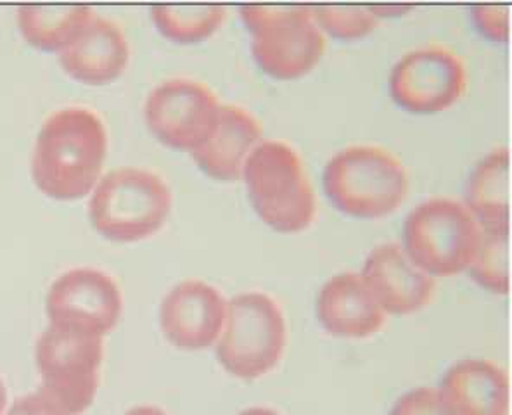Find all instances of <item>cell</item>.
<instances>
[{"instance_id": "1", "label": "cell", "mask_w": 512, "mask_h": 415, "mask_svg": "<svg viewBox=\"0 0 512 415\" xmlns=\"http://www.w3.org/2000/svg\"><path fill=\"white\" fill-rule=\"evenodd\" d=\"M108 134L101 116L84 106L54 111L40 127L32 154V179L47 198L77 201L103 177Z\"/></svg>"}, {"instance_id": "2", "label": "cell", "mask_w": 512, "mask_h": 415, "mask_svg": "<svg viewBox=\"0 0 512 415\" xmlns=\"http://www.w3.org/2000/svg\"><path fill=\"white\" fill-rule=\"evenodd\" d=\"M172 211V191L158 173L122 166L106 173L90 194L89 220L113 243H139L160 232Z\"/></svg>"}, {"instance_id": "3", "label": "cell", "mask_w": 512, "mask_h": 415, "mask_svg": "<svg viewBox=\"0 0 512 415\" xmlns=\"http://www.w3.org/2000/svg\"><path fill=\"white\" fill-rule=\"evenodd\" d=\"M243 180L256 215L270 229L298 234L314 224V187L300 154L286 142H260L246 160Z\"/></svg>"}, {"instance_id": "4", "label": "cell", "mask_w": 512, "mask_h": 415, "mask_svg": "<svg viewBox=\"0 0 512 415\" xmlns=\"http://www.w3.org/2000/svg\"><path fill=\"white\" fill-rule=\"evenodd\" d=\"M324 191L341 213L376 220L402 206L409 194V173L395 154L379 146L341 149L324 168Z\"/></svg>"}, {"instance_id": "5", "label": "cell", "mask_w": 512, "mask_h": 415, "mask_svg": "<svg viewBox=\"0 0 512 415\" xmlns=\"http://www.w3.org/2000/svg\"><path fill=\"white\" fill-rule=\"evenodd\" d=\"M286 341V317L274 298L260 291L236 294L215 345L218 364L236 379L255 381L276 369Z\"/></svg>"}, {"instance_id": "6", "label": "cell", "mask_w": 512, "mask_h": 415, "mask_svg": "<svg viewBox=\"0 0 512 415\" xmlns=\"http://www.w3.org/2000/svg\"><path fill=\"white\" fill-rule=\"evenodd\" d=\"M241 18L251 33L253 58L269 77H305L326 52L310 6H244Z\"/></svg>"}, {"instance_id": "7", "label": "cell", "mask_w": 512, "mask_h": 415, "mask_svg": "<svg viewBox=\"0 0 512 415\" xmlns=\"http://www.w3.org/2000/svg\"><path fill=\"white\" fill-rule=\"evenodd\" d=\"M480 237V225L461 201L433 198L410 211L404 224L405 255L435 277L466 272Z\"/></svg>"}, {"instance_id": "8", "label": "cell", "mask_w": 512, "mask_h": 415, "mask_svg": "<svg viewBox=\"0 0 512 415\" xmlns=\"http://www.w3.org/2000/svg\"><path fill=\"white\" fill-rule=\"evenodd\" d=\"M104 339L47 326L35 345L40 388L68 415H82L96 400Z\"/></svg>"}, {"instance_id": "9", "label": "cell", "mask_w": 512, "mask_h": 415, "mask_svg": "<svg viewBox=\"0 0 512 415\" xmlns=\"http://www.w3.org/2000/svg\"><path fill=\"white\" fill-rule=\"evenodd\" d=\"M118 282L104 270L78 267L58 275L45 296L49 326L104 339L122 319Z\"/></svg>"}, {"instance_id": "10", "label": "cell", "mask_w": 512, "mask_h": 415, "mask_svg": "<svg viewBox=\"0 0 512 415\" xmlns=\"http://www.w3.org/2000/svg\"><path fill=\"white\" fill-rule=\"evenodd\" d=\"M466 87V64L445 45L414 49L391 68V97L412 115H438L447 111L461 101Z\"/></svg>"}, {"instance_id": "11", "label": "cell", "mask_w": 512, "mask_h": 415, "mask_svg": "<svg viewBox=\"0 0 512 415\" xmlns=\"http://www.w3.org/2000/svg\"><path fill=\"white\" fill-rule=\"evenodd\" d=\"M220 108L217 94L205 83L170 78L151 90L144 120L163 146L192 154L210 139Z\"/></svg>"}, {"instance_id": "12", "label": "cell", "mask_w": 512, "mask_h": 415, "mask_svg": "<svg viewBox=\"0 0 512 415\" xmlns=\"http://www.w3.org/2000/svg\"><path fill=\"white\" fill-rule=\"evenodd\" d=\"M224 294L199 279L175 284L160 305V327L180 352H203L217 345L227 317Z\"/></svg>"}, {"instance_id": "13", "label": "cell", "mask_w": 512, "mask_h": 415, "mask_svg": "<svg viewBox=\"0 0 512 415\" xmlns=\"http://www.w3.org/2000/svg\"><path fill=\"white\" fill-rule=\"evenodd\" d=\"M360 275L386 315L419 312L435 296V279L410 262L397 243L379 244L372 249Z\"/></svg>"}, {"instance_id": "14", "label": "cell", "mask_w": 512, "mask_h": 415, "mask_svg": "<svg viewBox=\"0 0 512 415\" xmlns=\"http://www.w3.org/2000/svg\"><path fill=\"white\" fill-rule=\"evenodd\" d=\"M130 47L120 25L103 16H92L70 44L59 52L66 75L85 85H108L122 77Z\"/></svg>"}, {"instance_id": "15", "label": "cell", "mask_w": 512, "mask_h": 415, "mask_svg": "<svg viewBox=\"0 0 512 415\" xmlns=\"http://www.w3.org/2000/svg\"><path fill=\"white\" fill-rule=\"evenodd\" d=\"M315 310L324 331L343 339L371 338L383 329L386 320V313L357 272L336 274L326 281Z\"/></svg>"}, {"instance_id": "16", "label": "cell", "mask_w": 512, "mask_h": 415, "mask_svg": "<svg viewBox=\"0 0 512 415\" xmlns=\"http://www.w3.org/2000/svg\"><path fill=\"white\" fill-rule=\"evenodd\" d=\"M436 390L450 415L509 414V377L490 360L457 362L443 374Z\"/></svg>"}, {"instance_id": "17", "label": "cell", "mask_w": 512, "mask_h": 415, "mask_svg": "<svg viewBox=\"0 0 512 415\" xmlns=\"http://www.w3.org/2000/svg\"><path fill=\"white\" fill-rule=\"evenodd\" d=\"M262 135V125L250 111L222 104L213 134L191 158L210 179L231 184L243 179L246 160L263 141Z\"/></svg>"}, {"instance_id": "18", "label": "cell", "mask_w": 512, "mask_h": 415, "mask_svg": "<svg viewBox=\"0 0 512 415\" xmlns=\"http://www.w3.org/2000/svg\"><path fill=\"white\" fill-rule=\"evenodd\" d=\"M483 229L509 227V149L497 147L474 165L466 203Z\"/></svg>"}, {"instance_id": "19", "label": "cell", "mask_w": 512, "mask_h": 415, "mask_svg": "<svg viewBox=\"0 0 512 415\" xmlns=\"http://www.w3.org/2000/svg\"><path fill=\"white\" fill-rule=\"evenodd\" d=\"M92 16L84 6H23L18 11V28L26 44L39 51L61 52Z\"/></svg>"}, {"instance_id": "20", "label": "cell", "mask_w": 512, "mask_h": 415, "mask_svg": "<svg viewBox=\"0 0 512 415\" xmlns=\"http://www.w3.org/2000/svg\"><path fill=\"white\" fill-rule=\"evenodd\" d=\"M222 6H154L151 20L156 30L173 44H199L224 25Z\"/></svg>"}, {"instance_id": "21", "label": "cell", "mask_w": 512, "mask_h": 415, "mask_svg": "<svg viewBox=\"0 0 512 415\" xmlns=\"http://www.w3.org/2000/svg\"><path fill=\"white\" fill-rule=\"evenodd\" d=\"M466 272L488 293H509V227H480L478 244Z\"/></svg>"}, {"instance_id": "22", "label": "cell", "mask_w": 512, "mask_h": 415, "mask_svg": "<svg viewBox=\"0 0 512 415\" xmlns=\"http://www.w3.org/2000/svg\"><path fill=\"white\" fill-rule=\"evenodd\" d=\"M310 13L320 32L340 40L364 39L379 23L369 6H314Z\"/></svg>"}, {"instance_id": "23", "label": "cell", "mask_w": 512, "mask_h": 415, "mask_svg": "<svg viewBox=\"0 0 512 415\" xmlns=\"http://www.w3.org/2000/svg\"><path fill=\"white\" fill-rule=\"evenodd\" d=\"M390 415H450L445 409L438 390L421 386L400 396L391 407Z\"/></svg>"}, {"instance_id": "24", "label": "cell", "mask_w": 512, "mask_h": 415, "mask_svg": "<svg viewBox=\"0 0 512 415\" xmlns=\"http://www.w3.org/2000/svg\"><path fill=\"white\" fill-rule=\"evenodd\" d=\"M476 28L493 42H507L509 39V9L504 6L473 7Z\"/></svg>"}, {"instance_id": "25", "label": "cell", "mask_w": 512, "mask_h": 415, "mask_svg": "<svg viewBox=\"0 0 512 415\" xmlns=\"http://www.w3.org/2000/svg\"><path fill=\"white\" fill-rule=\"evenodd\" d=\"M4 415H68L44 391L37 390L14 400Z\"/></svg>"}, {"instance_id": "26", "label": "cell", "mask_w": 512, "mask_h": 415, "mask_svg": "<svg viewBox=\"0 0 512 415\" xmlns=\"http://www.w3.org/2000/svg\"><path fill=\"white\" fill-rule=\"evenodd\" d=\"M371 13L381 20V18H388V16H402V14L410 11V6H369Z\"/></svg>"}, {"instance_id": "27", "label": "cell", "mask_w": 512, "mask_h": 415, "mask_svg": "<svg viewBox=\"0 0 512 415\" xmlns=\"http://www.w3.org/2000/svg\"><path fill=\"white\" fill-rule=\"evenodd\" d=\"M123 415H170L160 407L154 405H137L134 409L127 410Z\"/></svg>"}, {"instance_id": "28", "label": "cell", "mask_w": 512, "mask_h": 415, "mask_svg": "<svg viewBox=\"0 0 512 415\" xmlns=\"http://www.w3.org/2000/svg\"><path fill=\"white\" fill-rule=\"evenodd\" d=\"M237 415H282L277 410L267 409V407H251V409L243 410Z\"/></svg>"}, {"instance_id": "29", "label": "cell", "mask_w": 512, "mask_h": 415, "mask_svg": "<svg viewBox=\"0 0 512 415\" xmlns=\"http://www.w3.org/2000/svg\"><path fill=\"white\" fill-rule=\"evenodd\" d=\"M7 409V390L6 384L0 379V415H4Z\"/></svg>"}]
</instances>
